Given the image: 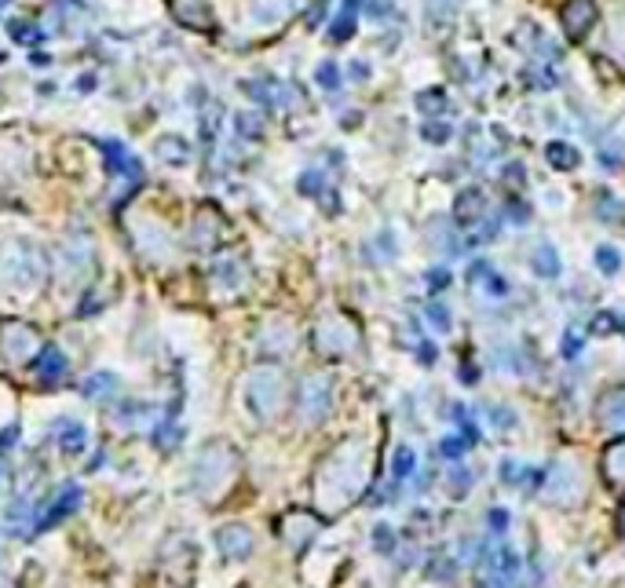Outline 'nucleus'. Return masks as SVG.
Returning <instances> with one entry per match:
<instances>
[{"instance_id": "nucleus-1", "label": "nucleus", "mask_w": 625, "mask_h": 588, "mask_svg": "<svg viewBox=\"0 0 625 588\" xmlns=\"http://www.w3.org/2000/svg\"><path fill=\"white\" fill-rule=\"evenodd\" d=\"M315 347L318 355L326 358H348L359 347L355 322L344 319V314H326V319L315 325Z\"/></svg>"}, {"instance_id": "nucleus-2", "label": "nucleus", "mask_w": 625, "mask_h": 588, "mask_svg": "<svg viewBox=\"0 0 625 588\" xmlns=\"http://www.w3.org/2000/svg\"><path fill=\"white\" fill-rule=\"evenodd\" d=\"M596 0H567L563 11H560V22H563V33L571 41H582L589 30L596 26Z\"/></svg>"}, {"instance_id": "nucleus-3", "label": "nucleus", "mask_w": 625, "mask_h": 588, "mask_svg": "<svg viewBox=\"0 0 625 588\" xmlns=\"http://www.w3.org/2000/svg\"><path fill=\"white\" fill-rule=\"evenodd\" d=\"M486 217H491V209H486V195L480 187H464L453 198V223H461V228H480Z\"/></svg>"}, {"instance_id": "nucleus-4", "label": "nucleus", "mask_w": 625, "mask_h": 588, "mask_svg": "<svg viewBox=\"0 0 625 588\" xmlns=\"http://www.w3.org/2000/svg\"><path fill=\"white\" fill-rule=\"evenodd\" d=\"M600 475H604V482L611 486V490H625V435L604 446Z\"/></svg>"}, {"instance_id": "nucleus-5", "label": "nucleus", "mask_w": 625, "mask_h": 588, "mask_svg": "<svg viewBox=\"0 0 625 588\" xmlns=\"http://www.w3.org/2000/svg\"><path fill=\"white\" fill-rule=\"evenodd\" d=\"M329 399H333V395H329V384H326L322 377H308V380L300 384V406H304V410H308L311 421H318V417H326Z\"/></svg>"}, {"instance_id": "nucleus-6", "label": "nucleus", "mask_w": 625, "mask_h": 588, "mask_svg": "<svg viewBox=\"0 0 625 588\" xmlns=\"http://www.w3.org/2000/svg\"><path fill=\"white\" fill-rule=\"evenodd\" d=\"M469 281H472V286H480V292H486V297H494V300L508 292V281L497 275V270L486 264V259H475L472 270H469Z\"/></svg>"}, {"instance_id": "nucleus-7", "label": "nucleus", "mask_w": 625, "mask_h": 588, "mask_svg": "<svg viewBox=\"0 0 625 588\" xmlns=\"http://www.w3.org/2000/svg\"><path fill=\"white\" fill-rule=\"evenodd\" d=\"M359 11H362V0H344L340 4V11L333 15V22H329V41H351V33H355L359 26Z\"/></svg>"}, {"instance_id": "nucleus-8", "label": "nucleus", "mask_w": 625, "mask_h": 588, "mask_svg": "<svg viewBox=\"0 0 625 588\" xmlns=\"http://www.w3.org/2000/svg\"><path fill=\"white\" fill-rule=\"evenodd\" d=\"M600 424L625 435V388L607 391L604 399H600Z\"/></svg>"}, {"instance_id": "nucleus-9", "label": "nucleus", "mask_w": 625, "mask_h": 588, "mask_svg": "<svg viewBox=\"0 0 625 588\" xmlns=\"http://www.w3.org/2000/svg\"><path fill=\"white\" fill-rule=\"evenodd\" d=\"M545 162H549L556 173H574L582 165V154H578L574 143H563V140H552L545 146Z\"/></svg>"}, {"instance_id": "nucleus-10", "label": "nucleus", "mask_w": 625, "mask_h": 588, "mask_svg": "<svg viewBox=\"0 0 625 588\" xmlns=\"http://www.w3.org/2000/svg\"><path fill=\"white\" fill-rule=\"evenodd\" d=\"M428 245L436 248L439 256H453L458 253V237H453V228L447 217L428 220Z\"/></svg>"}, {"instance_id": "nucleus-11", "label": "nucleus", "mask_w": 625, "mask_h": 588, "mask_svg": "<svg viewBox=\"0 0 625 588\" xmlns=\"http://www.w3.org/2000/svg\"><path fill=\"white\" fill-rule=\"evenodd\" d=\"M417 110H420V118H447L453 107L442 88H425V92H417Z\"/></svg>"}, {"instance_id": "nucleus-12", "label": "nucleus", "mask_w": 625, "mask_h": 588, "mask_svg": "<svg viewBox=\"0 0 625 588\" xmlns=\"http://www.w3.org/2000/svg\"><path fill=\"white\" fill-rule=\"evenodd\" d=\"M530 267H534V275H538V278H560V253H556L549 242H541L538 248H534Z\"/></svg>"}, {"instance_id": "nucleus-13", "label": "nucleus", "mask_w": 625, "mask_h": 588, "mask_svg": "<svg viewBox=\"0 0 625 588\" xmlns=\"http://www.w3.org/2000/svg\"><path fill=\"white\" fill-rule=\"evenodd\" d=\"M293 8H297V0H256L253 15L260 22H286L293 15Z\"/></svg>"}, {"instance_id": "nucleus-14", "label": "nucleus", "mask_w": 625, "mask_h": 588, "mask_svg": "<svg viewBox=\"0 0 625 588\" xmlns=\"http://www.w3.org/2000/svg\"><path fill=\"white\" fill-rule=\"evenodd\" d=\"M596 201H600V206H596L600 220H607V223H622L625 220V206L615 195H611V190H596Z\"/></svg>"}, {"instance_id": "nucleus-15", "label": "nucleus", "mask_w": 625, "mask_h": 588, "mask_svg": "<svg viewBox=\"0 0 625 588\" xmlns=\"http://www.w3.org/2000/svg\"><path fill=\"white\" fill-rule=\"evenodd\" d=\"M593 264L600 275H607V278H615L618 270H622V256H618V248H611V245H596V253H593Z\"/></svg>"}, {"instance_id": "nucleus-16", "label": "nucleus", "mask_w": 625, "mask_h": 588, "mask_svg": "<svg viewBox=\"0 0 625 588\" xmlns=\"http://www.w3.org/2000/svg\"><path fill=\"white\" fill-rule=\"evenodd\" d=\"M425 319L436 325L439 333H450V330H453V311H450L442 300H431V303H428V308H425Z\"/></svg>"}, {"instance_id": "nucleus-17", "label": "nucleus", "mask_w": 625, "mask_h": 588, "mask_svg": "<svg viewBox=\"0 0 625 588\" xmlns=\"http://www.w3.org/2000/svg\"><path fill=\"white\" fill-rule=\"evenodd\" d=\"M420 135H425L428 143H447L450 140V121L447 118H425V124H420Z\"/></svg>"}, {"instance_id": "nucleus-18", "label": "nucleus", "mask_w": 625, "mask_h": 588, "mask_svg": "<svg viewBox=\"0 0 625 588\" xmlns=\"http://www.w3.org/2000/svg\"><path fill=\"white\" fill-rule=\"evenodd\" d=\"M318 85H322L326 88V92H337V88H340V70H337V63H322V66H318Z\"/></svg>"}, {"instance_id": "nucleus-19", "label": "nucleus", "mask_w": 625, "mask_h": 588, "mask_svg": "<svg viewBox=\"0 0 625 588\" xmlns=\"http://www.w3.org/2000/svg\"><path fill=\"white\" fill-rule=\"evenodd\" d=\"M428 286H431V292H439L442 286H450V270L447 267H431L428 270Z\"/></svg>"}, {"instance_id": "nucleus-20", "label": "nucleus", "mask_w": 625, "mask_h": 588, "mask_svg": "<svg viewBox=\"0 0 625 588\" xmlns=\"http://www.w3.org/2000/svg\"><path fill=\"white\" fill-rule=\"evenodd\" d=\"M318 190H322V176L318 173H308L300 179V195H318Z\"/></svg>"}, {"instance_id": "nucleus-21", "label": "nucleus", "mask_w": 625, "mask_h": 588, "mask_svg": "<svg viewBox=\"0 0 625 588\" xmlns=\"http://www.w3.org/2000/svg\"><path fill=\"white\" fill-rule=\"evenodd\" d=\"M366 8H370L377 19H384V15H392V11H395V0H370Z\"/></svg>"}, {"instance_id": "nucleus-22", "label": "nucleus", "mask_w": 625, "mask_h": 588, "mask_svg": "<svg viewBox=\"0 0 625 588\" xmlns=\"http://www.w3.org/2000/svg\"><path fill=\"white\" fill-rule=\"evenodd\" d=\"M578 347H582V336H578L574 330L563 333V355H578Z\"/></svg>"}, {"instance_id": "nucleus-23", "label": "nucleus", "mask_w": 625, "mask_h": 588, "mask_svg": "<svg viewBox=\"0 0 625 588\" xmlns=\"http://www.w3.org/2000/svg\"><path fill=\"white\" fill-rule=\"evenodd\" d=\"M611 322H615V319H611V314H596L593 330H596V333H611V330H615V325H611Z\"/></svg>"}, {"instance_id": "nucleus-24", "label": "nucleus", "mask_w": 625, "mask_h": 588, "mask_svg": "<svg viewBox=\"0 0 625 588\" xmlns=\"http://www.w3.org/2000/svg\"><path fill=\"white\" fill-rule=\"evenodd\" d=\"M351 77H355V81H362V77H370V66H366V63H355V66H351Z\"/></svg>"}, {"instance_id": "nucleus-25", "label": "nucleus", "mask_w": 625, "mask_h": 588, "mask_svg": "<svg viewBox=\"0 0 625 588\" xmlns=\"http://www.w3.org/2000/svg\"><path fill=\"white\" fill-rule=\"evenodd\" d=\"M417 358L431 362V358H436V347H431V344H420V347H417Z\"/></svg>"}, {"instance_id": "nucleus-26", "label": "nucleus", "mask_w": 625, "mask_h": 588, "mask_svg": "<svg viewBox=\"0 0 625 588\" xmlns=\"http://www.w3.org/2000/svg\"><path fill=\"white\" fill-rule=\"evenodd\" d=\"M618 135H622V143H625V114H622V121H618Z\"/></svg>"}, {"instance_id": "nucleus-27", "label": "nucleus", "mask_w": 625, "mask_h": 588, "mask_svg": "<svg viewBox=\"0 0 625 588\" xmlns=\"http://www.w3.org/2000/svg\"><path fill=\"white\" fill-rule=\"evenodd\" d=\"M618 523H622V530H625V504H622V515H618Z\"/></svg>"}, {"instance_id": "nucleus-28", "label": "nucleus", "mask_w": 625, "mask_h": 588, "mask_svg": "<svg viewBox=\"0 0 625 588\" xmlns=\"http://www.w3.org/2000/svg\"><path fill=\"white\" fill-rule=\"evenodd\" d=\"M618 330H622V333H625V319H622V325H618Z\"/></svg>"}]
</instances>
